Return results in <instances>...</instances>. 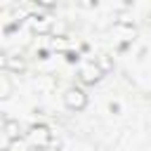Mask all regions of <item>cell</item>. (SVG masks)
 <instances>
[{
    "label": "cell",
    "instance_id": "cell-8",
    "mask_svg": "<svg viewBox=\"0 0 151 151\" xmlns=\"http://www.w3.org/2000/svg\"><path fill=\"white\" fill-rule=\"evenodd\" d=\"M2 99H7L9 97V80H7V76H2V94H0Z\"/></svg>",
    "mask_w": 151,
    "mask_h": 151
},
{
    "label": "cell",
    "instance_id": "cell-1",
    "mask_svg": "<svg viewBox=\"0 0 151 151\" xmlns=\"http://www.w3.org/2000/svg\"><path fill=\"white\" fill-rule=\"evenodd\" d=\"M24 142H26L28 146H33V149H47V146L52 144V132H50L47 125L38 123V125H31V127L26 130Z\"/></svg>",
    "mask_w": 151,
    "mask_h": 151
},
{
    "label": "cell",
    "instance_id": "cell-10",
    "mask_svg": "<svg viewBox=\"0 0 151 151\" xmlns=\"http://www.w3.org/2000/svg\"><path fill=\"white\" fill-rule=\"evenodd\" d=\"M7 151H24V142H17L14 146H9Z\"/></svg>",
    "mask_w": 151,
    "mask_h": 151
},
{
    "label": "cell",
    "instance_id": "cell-2",
    "mask_svg": "<svg viewBox=\"0 0 151 151\" xmlns=\"http://www.w3.org/2000/svg\"><path fill=\"white\" fill-rule=\"evenodd\" d=\"M64 104H66V109H71V111H83V109L87 106V94H85L80 87H68V90L64 92Z\"/></svg>",
    "mask_w": 151,
    "mask_h": 151
},
{
    "label": "cell",
    "instance_id": "cell-5",
    "mask_svg": "<svg viewBox=\"0 0 151 151\" xmlns=\"http://www.w3.org/2000/svg\"><path fill=\"white\" fill-rule=\"evenodd\" d=\"M111 35H116L118 40H132L134 38V26L132 24H125V21H118V24H113Z\"/></svg>",
    "mask_w": 151,
    "mask_h": 151
},
{
    "label": "cell",
    "instance_id": "cell-9",
    "mask_svg": "<svg viewBox=\"0 0 151 151\" xmlns=\"http://www.w3.org/2000/svg\"><path fill=\"white\" fill-rule=\"evenodd\" d=\"M52 47H54V50H64V47H66V40H61V38H59V40H52Z\"/></svg>",
    "mask_w": 151,
    "mask_h": 151
},
{
    "label": "cell",
    "instance_id": "cell-3",
    "mask_svg": "<svg viewBox=\"0 0 151 151\" xmlns=\"http://www.w3.org/2000/svg\"><path fill=\"white\" fill-rule=\"evenodd\" d=\"M101 76H104V71L99 68L97 59H90V61H85V64L80 66V80H83V83H87V85L97 83Z\"/></svg>",
    "mask_w": 151,
    "mask_h": 151
},
{
    "label": "cell",
    "instance_id": "cell-11",
    "mask_svg": "<svg viewBox=\"0 0 151 151\" xmlns=\"http://www.w3.org/2000/svg\"><path fill=\"white\" fill-rule=\"evenodd\" d=\"M149 24H151V14H149Z\"/></svg>",
    "mask_w": 151,
    "mask_h": 151
},
{
    "label": "cell",
    "instance_id": "cell-6",
    "mask_svg": "<svg viewBox=\"0 0 151 151\" xmlns=\"http://www.w3.org/2000/svg\"><path fill=\"white\" fill-rule=\"evenodd\" d=\"M2 68L19 73V71L26 68V64H24V59H19V57H14V54H5V57H2Z\"/></svg>",
    "mask_w": 151,
    "mask_h": 151
},
{
    "label": "cell",
    "instance_id": "cell-4",
    "mask_svg": "<svg viewBox=\"0 0 151 151\" xmlns=\"http://www.w3.org/2000/svg\"><path fill=\"white\" fill-rule=\"evenodd\" d=\"M26 21H28V26H31L33 31H38V33H47V31L52 28V19H50L47 14H42V12H38V14H28Z\"/></svg>",
    "mask_w": 151,
    "mask_h": 151
},
{
    "label": "cell",
    "instance_id": "cell-7",
    "mask_svg": "<svg viewBox=\"0 0 151 151\" xmlns=\"http://www.w3.org/2000/svg\"><path fill=\"white\" fill-rule=\"evenodd\" d=\"M97 64H99V68H101L104 73H106V71L111 68V59H109L106 54H99V57H97Z\"/></svg>",
    "mask_w": 151,
    "mask_h": 151
}]
</instances>
